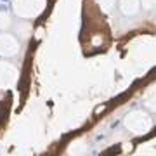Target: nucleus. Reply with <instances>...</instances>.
I'll list each match as a JSON object with an SVG mask.
<instances>
[{"instance_id":"obj_1","label":"nucleus","mask_w":156,"mask_h":156,"mask_svg":"<svg viewBox=\"0 0 156 156\" xmlns=\"http://www.w3.org/2000/svg\"><path fill=\"white\" fill-rule=\"evenodd\" d=\"M44 5H45V0H14L12 2L14 12L23 19L37 17L44 11Z\"/></svg>"},{"instance_id":"obj_2","label":"nucleus","mask_w":156,"mask_h":156,"mask_svg":"<svg viewBox=\"0 0 156 156\" xmlns=\"http://www.w3.org/2000/svg\"><path fill=\"white\" fill-rule=\"evenodd\" d=\"M19 40L11 33L2 31L0 33V56L2 57H12L19 52Z\"/></svg>"},{"instance_id":"obj_3","label":"nucleus","mask_w":156,"mask_h":156,"mask_svg":"<svg viewBox=\"0 0 156 156\" xmlns=\"http://www.w3.org/2000/svg\"><path fill=\"white\" fill-rule=\"evenodd\" d=\"M17 80V69L11 62L0 61V89H9Z\"/></svg>"},{"instance_id":"obj_4","label":"nucleus","mask_w":156,"mask_h":156,"mask_svg":"<svg viewBox=\"0 0 156 156\" xmlns=\"http://www.w3.org/2000/svg\"><path fill=\"white\" fill-rule=\"evenodd\" d=\"M120 9H122L123 14H135L137 9H139V0H120Z\"/></svg>"},{"instance_id":"obj_5","label":"nucleus","mask_w":156,"mask_h":156,"mask_svg":"<svg viewBox=\"0 0 156 156\" xmlns=\"http://www.w3.org/2000/svg\"><path fill=\"white\" fill-rule=\"evenodd\" d=\"M11 24H12L11 14L7 11H0V31H5L7 28H11Z\"/></svg>"},{"instance_id":"obj_6","label":"nucleus","mask_w":156,"mask_h":156,"mask_svg":"<svg viewBox=\"0 0 156 156\" xmlns=\"http://www.w3.org/2000/svg\"><path fill=\"white\" fill-rule=\"evenodd\" d=\"M97 4H99L104 11H109V9L116 4V0H97Z\"/></svg>"}]
</instances>
